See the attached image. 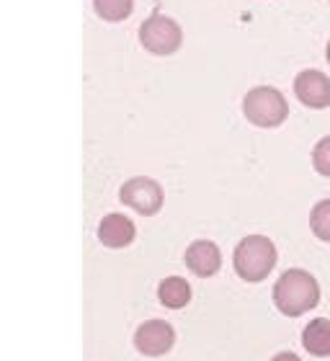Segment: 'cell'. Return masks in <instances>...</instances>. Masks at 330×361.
Wrapping results in <instances>:
<instances>
[{"label":"cell","instance_id":"obj_1","mask_svg":"<svg viewBox=\"0 0 330 361\" xmlns=\"http://www.w3.org/2000/svg\"><path fill=\"white\" fill-rule=\"evenodd\" d=\"M320 302V284L305 269H286L274 286V305L281 315L300 317L317 307Z\"/></svg>","mask_w":330,"mask_h":361},{"label":"cell","instance_id":"obj_2","mask_svg":"<svg viewBox=\"0 0 330 361\" xmlns=\"http://www.w3.org/2000/svg\"><path fill=\"white\" fill-rule=\"evenodd\" d=\"M276 261V245L266 235H248L238 243V248L233 253V266L238 271V276L243 281H250V284H258L269 276Z\"/></svg>","mask_w":330,"mask_h":361},{"label":"cell","instance_id":"obj_3","mask_svg":"<svg viewBox=\"0 0 330 361\" xmlns=\"http://www.w3.org/2000/svg\"><path fill=\"white\" fill-rule=\"evenodd\" d=\"M243 114L250 124L261 129H274L284 124L289 116V104L281 96V90L271 88V85H258L250 88L243 98Z\"/></svg>","mask_w":330,"mask_h":361},{"label":"cell","instance_id":"obj_4","mask_svg":"<svg viewBox=\"0 0 330 361\" xmlns=\"http://www.w3.org/2000/svg\"><path fill=\"white\" fill-rule=\"evenodd\" d=\"M181 42H183V31L171 16L152 13L140 23V44L150 54H158V57L176 54L181 49Z\"/></svg>","mask_w":330,"mask_h":361},{"label":"cell","instance_id":"obj_5","mask_svg":"<svg viewBox=\"0 0 330 361\" xmlns=\"http://www.w3.org/2000/svg\"><path fill=\"white\" fill-rule=\"evenodd\" d=\"M119 199L121 204H127L129 209H135L137 214L152 217L163 209L165 194L158 180L147 178V176H135L119 188Z\"/></svg>","mask_w":330,"mask_h":361},{"label":"cell","instance_id":"obj_6","mask_svg":"<svg viewBox=\"0 0 330 361\" xmlns=\"http://www.w3.org/2000/svg\"><path fill=\"white\" fill-rule=\"evenodd\" d=\"M173 346H176V331H173L171 323H165V320H147V323L137 328L135 348L142 356L158 359V356L168 354Z\"/></svg>","mask_w":330,"mask_h":361},{"label":"cell","instance_id":"obj_7","mask_svg":"<svg viewBox=\"0 0 330 361\" xmlns=\"http://www.w3.org/2000/svg\"><path fill=\"white\" fill-rule=\"evenodd\" d=\"M294 96L307 109H328L330 106V78L320 70H302L294 78Z\"/></svg>","mask_w":330,"mask_h":361},{"label":"cell","instance_id":"obj_8","mask_svg":"<svg viewBox=\"0 0 330 361\" xmlns=\"http://www.w3.org/2000/svg\"><path fill=\"white\" fill-rule=\"evenodd\" d=\"M186 266L196 276L209 279L222 269V250L212 240H194L186 248Z\"/></svg>","mask_w":330,"mask_h":361},{"label":"cell","instance_id":"obj_9","mask_svg":"<svg viewBox=\"0 0 330 361\" xmlns=\"http://www.w3.org/2000/svg\"><path fill=\"white\" fill-rule=\"evenodd\" d=\"M137 227L135 222L124 214H106L98 225V240L104 243L106 248H127L135 243Z\"/></svg>","mask_w":330,"mask_h":361},{"label":"cell","instance_id":"obj_10","mask_svg":"<svg viewBox=\"0 0 330 361\" xmlns=\"http://www.w3.org/2000/svg\"><path fill=\"white\" fill-rule=\"evenodd\" d=\"M302 346L307 348L312 356H330V320L328 317H317L312 323L305 325L302 331Z\"/></svg>","mask_w":330,"mask_h":361},{"label":"cell","instance_id":"obj_11","mask_svg":"<svg viewBox=\"0 0 330 361\" xmlns=\"http://www.w3.org/2000/svg\"><path fill=\"white\" fill-rule=\"evenodd\" d=\"M158 300H160V305L168 310L186 307L188 302H191V286H188L186 279L168 276V279H163L158 286Z\"/></svg>","mask_w":330,"mask_h":361},{"label":"cell","instance_id":"obj_12","mask_svg":"<svg viewBox=\"0 0 330 361\" xmlns=\"http://www.w3.org/2000/svg\"><path fill=\"white\" fill-rule=\"evenodd\" d=\"M93 11L98 18L109 23L127 21L132 11H135V0H93Z\"/></svg>","mask_w":330,"mask_h":361},{"label":"cell","instance_id":"obj_13","mask_svg":"<svg viewBox=\"0 0 330 361\" xmlns=\"http://www.w3.org/2000/svg\"><path fill=\"white\" fill-rule=\"evenodd\" d=\"M310 227L315 233L317 240L330 243V199L317 202L310 212Z\"/></svg>","mask_w":330,"mask_h":361},{"label":"cell","instance_id":"obj_14","mask_svg":"<svg viewBox=\"0 0 330 361\" xmlns=\"http://www.w3.org/2000/svg\"><path fill=\"white\" fill-rule=\"evenodd\" d=\"M312 168H315L320 176L330 178V135L323 137V140L312 147Z\"/></svg>","mask_w":330,"mask_h":361},{"label":"cell","instance_id":"obj_15","mask_svg":"<svg viewBox=\"0 0 330 361\" xmlns=\"http://www.w3.org/2000/svg\"><path fill=\"white\" fill-rule=\"evenodd\" d=\"M271 361H302L297 354H292V351H281V354H276Z\"/></svg>","mask_w":330,"mask_h":361},{"label":"cell","instance_id":"obj_16","mask_svg":"<svg viewBox=\"0 0 330 361\" xmlns=\"http://www.w3.org/2000/svg\"><path fill=\"white\" fill-rule=\"evenodd\" d=\"M325 54H328V62H330V42H328V49H325Z\"/></svg>","mask_w":330,"mask_h":361}]
</instances>
